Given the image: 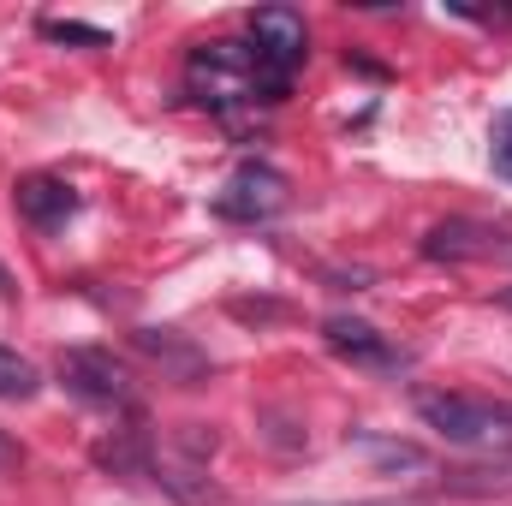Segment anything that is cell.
<instances>
[{
  "instance_id": "cell-15",
  "label": "cell",
  "mask_w": 512,
  "mask_h": 506,
  "mask_svg": "<svg viewBox=\"0 0 512 506\" xmlns=\"http://www.w3.org/2000/svg\"><path fill=\"white\" fill-rule=\"evenodd\" d=\"M18 465H24V447H18V441L0 429V471H18Z\"/></svg>"
},
{
  "instance_id": "cell-10",
  "label": "cell",
  "mask_w": 512,
  "mask_h": 506,
  "mask_svg": "<svg viewBox=\"0 0 512 506\" xmlns=\"http://www.w3.org/2000/svg\"><path fill=\"white\" fill-rule=\"evenodd\" d=\"M96 465L114 471V477H149V465H155V435L137 423V429H120V435L96 441Z\"/></svg>"
},
{
  "instance_id": "cell-14",
  "label": "cell",
  "mask_w": 512,
  "mask_h": 506,
  "mask_svg": "<svg viewBox=\"0 0 512 506\" xmlns=\"http://www.w3.org/2000/svg\"><path fill=\"white\" fill-rule=\"evenodd\" d=\"M42 30H48V36H60V42H90V48H102V42H108L102 30H90V24H60V18H48Z\"/></svg>"
},
{
  "instance_id": "cell-9",
  "label": "cell",
  "mask_w": 512,
  "mask_h": 506,
  "mask_svg": "<svg viewBox=\"0 0 512 506\" xmlns=\"http://www.w3.org/2000/svg\"><path fill=\"white\" fill-rule=\"evenodd\" d=\"M131 340H137V352H143V358H155L161 370H173L179 381H191V376H203V370H209V358H203L179 328H137Z\"/></svg>"
},
{
  "instance_id": "cell-2",
  "label": "cell",
  "mask_w": 512,
  "mask_h": 506,
  "mask_svg": "<svg viewBox=\"0 0 512 506\" xmlns=\"http://www.w3.org/2000/svg\"><path fill=\"white\" fill-rule=\"evenodd\" d=\"M191 90L209 102V108H256V102H280L268 90V78L256 72L251 48L245 42H203L191 54Z\"/></svg>"
},
{
  "instance_id": "cell-17",
  "label": "cell",
  "mask_w": 512,
  "mask_h": 506,
  "mask_svg": "<svg viewBox=\"0 0 512 506\" xmlns=\"http://www.w3.org/2000/svg\"><path fill=\"white\" fill-rule=\"evenodd\" d=\"M501 310H512V286H507V292H501Z\"/></svg>"
},
{
  "instance_id": "cell-3",
  "label": "cell",
  "mask_w": 512,
  "mask_h": 506,
  "mask_svg": "<svg viewBox=\"0 0 512 506\" xmlns=\"http://www.w3.org/2000/svg\"><path fill=\"white\" fill-rule=\"evenodd\" d=\"M304 54H310V30H304V18L292 6H262V12H251V60L280 102H286L292 72L304 66Z\"/></svg>"
},
{
  "instance_id": "cell-6",
  "label": "cell",
  "mask_w": 512,
  "mask_h": 506,
  "mask_svg": "<svg viewBox=\"0 0 512 506\" xmlns=\"http://www.w3.org/2000/svg\"><path fill=\"white\" fill-rule=\"evenodd\" d=\"M322 346H328L334 358L370 370V376H399V370H411V352H405L393 334H382L376 322H364V316H328V322H322Z\"/></svg>"
},
{
  "instance_id": "cell-16",
  "label": "cell",
  "mask_w": 512,
  "mask_h": 506,
  "mask_svg": "<svg viewBox=\"0 0 512 506\" xmlns=\"http://www.w3.org/2000/svg\"><path fill=\"white\" fill-rule=\"evenodd\" d=\"M0 298H12V274L6 268H0Z\"/></svg>"
},
{
  "instance_id": "cell-4",
  "label": "cell",
  "mask_w": 512,
  "mask_h": 506,
  "mask_svg": "<svg viewBox=\"0 0 512 506\" xmlns=\"http://www.w3.org/2000/svg\"><path fill=\"white\" fill-rule=\"evenodd\" d=\"M292 203V185H286V173H274L268 161H239L233 167V179L215 191V215L221 221H239V227H256V221H274L280 209Z\"/></svg>"
},
{
  "instance_id": "cell-7",
  "label": "cell",
  "mask_w": 512,
  "mask_h": 506,
  "mask_svg": "<svg viewBox=\"0 0 512 506\" xmlns=\"http://www.w3.org/2000/svg\"><path fill=\"white\" fill-rule=\"evenodd\" d=\"M429 262H483V256H512V233L483 227V221H441L423 239Z\"/></svg>"
},
{
  "instance_id": "cell-18",
  "label": "cell",
  "mask_w": 512,
  "mask_h": 506,
  "mask_svg": "<svg viewBox=\"0 0 512 506\" xmlns=\"http://www.w3.org/2000/svg\"><path fill=\"white\" fill-rule=\"evenodd\" d=\"M370 506H376V501H370Z\"/></svg>"
},
{
  "instance_id": "cell-11",
  "label": "cell",
  "mask_w": 512,
  "mask_h": 506,
  "mask_svg": "<svg viewBox=\"0 0 512 506\" xmlns=\"http://www.w3.org/2000/svg\"><path fill=\"white\" fill-rule=\"evenodd\" d=\"M352 447L364 459H376L382 471H429V453L417 441H387V435H352Z\"/></svg>"
},
{
  "instance_id": "cell-12",
  "label": "cell",
  "mask_w": 512,
  "mask_h": 506,
  "mask_svg": "<svg viewBox=\"0 0 512 506\" xmlns=\"http://www.w3.org/2000/svg\"><path fill=\"white\" fill-rule=\"evenodd\" d=\"M36 387H42V376H36V364L0 346V399H36Z\"/></svg>"
},
{
  "instance_id": "cell-8",
  "label": "cell",
  "mask_w": 512,
  "mask_h": 506,
  "mask_svg": "<svg viewBox=\"0 0 512 506\" xmlns=\"http://www.w3.org/2000/svg\"><path fill=\"white\" fill-rule=\"evenodd\" d=\"M12 209H18L36 233H54V227H66V221L78 215V191H72L66 179H54V173H24V179L12 185Z\"/></svg>"
},
{
  "instance_id": "cell-13",
  "label": "cell",
  "mask_w": 512,
  "mask_h": 506,
  "mask_svg": "<svg viewBox=\"0 0 512 506\" xmlns=\"http://www.w3.org/2000/svg\"><path fill=\"white\" fill-rule=\"evenodd\" d=\"M489 161H495V173L512 185V108H501L489 120Z\"/></svg>"
},
{
  "instance_id": "cell-1",
  "label": "cell",
  "mask_w": 512,
  "mask_h": 506,
  "mask_svg": "<svg viewBox=\"0 0 512 506\" xmlns=\"http://www.w3.org/2000/svg\"><path fill=\"white\" fill-rule=\"evenodd\" d=\"M423 429H435L453 447L471 453H512V399L489 393H453V387H417L411 393Z\"/></svg>"
},
{
  "instance_id": "cell-5",
  "label": "cell",
  "mask_w": 512,
  "mask_h": 506,
  "mask_svg": "<svg viewBox=\"0 0 512 506\" xmlns=\"http://www.w3.org/2000/svg\"><path fill=\"white\" fill-rule=\"evenodd\" d=\"M60 381L84 405H137L131 370L108 346H72V352H60Z\"/></svg>"
}]
</instances>
